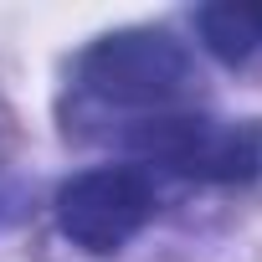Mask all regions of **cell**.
I'll return each mask as SVG.
<instances>
[{
  "instance_id": "6da1fadb",
  "label": "cell",
  "mask_w": 262,
  "mask_h": 262,
  "mask_svg": "<svg viewBox=\"0 0 262 262\" xmlns=\"http://www.w3.org/2000/svg\"><path fill=\"white\" fill-rule=\"evenodd\" d=\"M77 82L98 103L155 118V113H180V103L195 93V62L170 31L128 26L98 36L77 57Z\"/></svg>"
},
{
  "instance_id": "7a4b0ae2",
  "label": "cell",
  "mask_w": 262,
  "mask_h": 262,
  "mask_svg": "<svg viewBox=\"0 0 262 262\" xmlns=\"http://www.w3.org/2000/svg\"><path fill=\"white\" fill-rule=\"evenodd\" d=\"M123 149L206 185H242L262 175V118L155 113L123 128Z\"/></svg>"
},
{
  "instance_id": "3957f363",
  "label": "cell",
  "mask_w": 262,
  "mask_h": 262,
  "mask_svg": "<svg viewBox=\"0 0 262 262\" xmlns=\"http://www.w3.org/2000/svg\"><path fill=\"white\" fill-rule=\"evenodd\" d=\"M155 206H160V195H155V180L144 170L98 165V170L72 175L57 190V226L72 247H82L93 257H108L149 226Z\"/></svg>"
},
{
  "instance_id": "277c9868",
  "label": "cell",
  "mask_w": 262,
  "mask_h": 262,
  "mask_svg": "<svg viewBox=\"0 0 262 262\" xmlns=\"http://www.w3.org/2000/svg\"><path fill=\"white\" fill-rule=\"evenodd\" d=\"M201 47L221 62H247L262 52V6H242V0H216V6L195 11Z\"/></svg>"
}]
</instances>
